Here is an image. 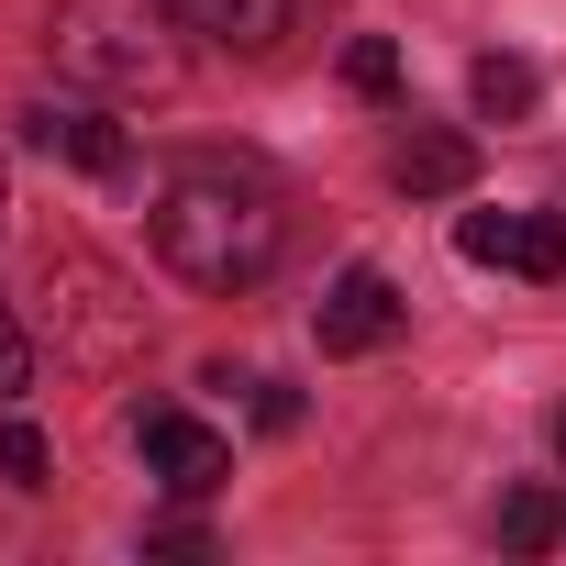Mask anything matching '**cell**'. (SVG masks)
<instances>
[{
    "label": "cell",
    "mask_w": 566,
    "mask_h": 566,
    "mask_svg": "<svg viewBox=\"0 0 566 566\" xmlns=\"http://www.w3.org/2000/svg\"><path fill=\"white\" fill-rule=\"evenodd\" d=\"M277 244H290V211H277V189L255 167H178L156 189V255L167 277H189V290H255V277L277 266Z\"/></svg>",
    "instance_id": "6da1fadb"
},
{
    "label": "cell",
    "mask_w": 566,
    "mask_h": 566,
    "mask_svg": "<svg viewBox=\"0 0 566 566\" xmlns=\"http://www.w3.org/2000/svg\"><path fill=\"white\" fill-rule=\"evenodd\" d=\"M178 12L167 0H56V23H45V56L56 78H78L90 101H167L189 78L178 56Z\"/></svg>",
    "instance_id": "7a4b0ae2"
},
{
    "label": "cell",
    "mask_w": 566,
    "mask_h": 566,
    "mask_svg": "<svg viewBox=\"0 0 566 566\" xmlns=\"http://www.w3.org/2000/svg\"><path fill=\"white\" fill-rule=\"evenodd\" d=\"M134 444H145V478H156L167 500H211V489L233 478V444H222L211 422H189L178 400H145V411H134Z\"/></svg>",
    "instance_id": "3957f363"
},
{
    "label": "cell",
    "mask_w": 566,
    "mask_h": 566,
    "mask_svg": "<svg viewBox=\"0 0 566 566\" xmlns=\"http://www.w3.org/2000/svg\"><path fill=\"white\" fill-rule=\"evenodd\" d=\"M455 255L467 266H511V277H566V222L555 211H467L455 222Z\"/></svg>",
    "instance_id": "277c9868"
},
{
    "label": "cell",
    "mask_w": 566,
    "mask_h": 566,
    "mask_svg": "<svg viewBox=\"0 0 566 566\" xmlns=\"http://www.w3.org/2000/svg\"><path fill=\"white\" fill-rule=\"evenodd\" d=\"M400 312H411V301L389 290L378 266H345L334 290H323V356H378V345L400 334Z\"/></svg>",
    "instance_id": "5b68a950"
},
{
    "label": "cell",
    "mask_w": 566,
    "mask_h": 566,
    "mask_svg": "<svg viewBox=\"0 0 566 566\" xmlns=\"http://www.w3.org/2000/svg\"><path fill=\"white\" fill-rule=\"evenodd\" d=\"M23 134H34L45 156L90 167V178H123V167H134V145H123V123H112L101 101H34V112H23Z\"/></svg>",
    "instance_id": "8992f818"
},
{
    "label": "cell",
    "mask_w": 566,
    "mask_h": 566,
    "mask_svg": "<svg viewBox=\"0 0 566 566\" xmlns=\"http://www.w3.org/2000/svg\"><path fill=\"white\" fill-rule=\"evenodd\" d=\"M167 12H178L189 34H211V45H233V56H266L277 34L301 23V0H167Z\"/></svg>",
    "instance_id": "52a82bcc"
},
{
    "label": "cell",
    "mask_w": 566,
    "mask_h": 566,
    "mask_svg": "<svg viewBox=\"0 0 566 566\" xmlns=\"http://www.w3.org/2000/svg\"><path fill=\"white\" fill-rule=\"evenodd\" d=\"M389 178H400L411 200H455V189L478 178V145H467V134H411V145L389 156Z\"/></svg>",
    "instance_id": "ba28073f"
},
{
    "label": "cell",
    "mask_w": 566,
    "mask_h": 566,
    "mask_svg": "<svg viewBox=\"0 0 566 566\" xmlns=\"http://www.w3.org/2000/svg\"><path fill=\"white\" fill-rule=\"evenodd\" d=\"M467 101H478V123H522L544 101V78H533V56H478L467 67Z\"/></svg>",
    "instance_id": "9c48e42d"
},
{
    "label": "cell",
    "mask_w": 566,
    "mask_h": 566,
    "mask_svg": "<svg viewBox=\"0 0 566 566\" xmlns=\"http://www.w3.org/2000/svg\"><path fill=\"white\" fill-rule=\"evenodd\" d=\"M555 533H566V511H555L544 489H511V500H500V544H522V555H533V544H555Z\"/></svg>",
    "instance_id": "30bf717a"
},
{
    "label": "cell",
    "mask_w": 566,
    "mask_h": 566,
    "mask_svg": "<svg viewBox=\"0 0 566 566\" xmlns=\"http://www.w3.org/2000/svg\"><path fill=\"white\" fill-rule=\"evenodd\" d=\"M45 467H56L45 433H34L23 411H0V478H12V489H45Z\"/></svg>",
    "instance_id": "8fae6325"
},
{
    "label": "cell",
    "mask_w": 566,
    "mask_h": 566,
    "mask_svg": "<svg viewBox=\"0 0 566 566\" xmlns=\"http://www.w3.org/2000/svg\"><path fill=\"white\" fill-rule=\"evenodd\" d=\"M345 90H356V101H400V45H378V34L345 45Z\"/></svg>",
    "instance_id": "7c38bea8"
},
{
    "label": "cell",
    "mask_w": 566,
    "mask_h": 566,
    "mask_svg": "<svg viewBox=\"0 0 566 566\" xmlns=\"http://www.w3.org/2000/svg\"><path fill=\"white\" fill-rule=\"evenodd\" d=\"M23 389H34V345H23V323H12V312H0V411H12Z\"/></svg>",
    "instance_id": "4fadbf2b"
},
{
    "label": "cell",
    "mask_w": 566,
    "mask_h": 566,
    "mask_svg": "<svg viewBox=\"0 0 566 566\" xmlns=\"http://www.w3.org/2000/svg\"><path fill=\"white\" fill-rule=\"evenodd\" d=\"M244 389H255V422H266V433L301 422V389H277V378H244Z\"/></svg>",
    "instance_id": "5bb4252c"
},
{
    "label": "cell",
    "mask_w": 566,
    "mask_h": 566,
    "mask_svg": "<svg viewBox=\"0 0 566 566\" xmlns=\"http://www.w3.org/2000/svg\"><path fill=\"white\" fill-rule=\"evenodd\" d=\"M544 444H555V467H566V411H555V422H544Z\"/></svg>",
    "instance_id": "9a60e30c"
},
{
    "label": "cell",
    "mask_w": 566,
    "mask_h": 566,
    "mask_svg": "<svg viewBox=\"0 0 566 566\" xmlns=\"http://www.w3.org/2000/svg\"><path fill=\"white\" fill-rule=\"evenodd\" d=\"M0 211H12V189H0Z\"/></svg>",
    "instance_id": "2e32d148"
}]
</instances>
